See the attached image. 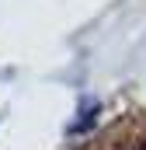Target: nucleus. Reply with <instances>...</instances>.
<instances>
[{
	"instance_id": "1",
	"label": "nucleus",
	"mask_w": 146,
	"mask_h": 150,
	"mask_svg": "<svg viewBox=\"0 0 146 150\" xmlns=\"http://www.w3.org/2000/svg\"><path fill=\"white\" fill-rule=\"evenodd\" d=\"M139 150H146V143H143V147H139Z\"/></svg>"
}]
</instances>
